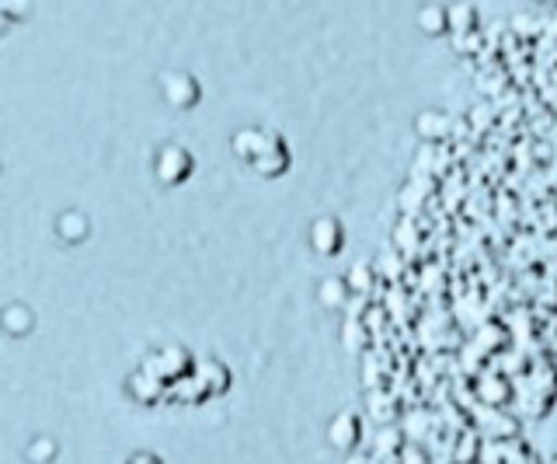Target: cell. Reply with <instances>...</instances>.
<instances>
[{
	"instance_id": "obj_1",
	"label": "cell",
	"mask_w": 557,
	"mask_h": 464,
	"mask_svg": "<svg viewBox=\"0 0 557 464\" xmlns=\"http://www.w3.org/2000/svg\"><path fill=\"white\" fill-rule=\"evenodd\" d=\"M516 416L540 423L550 416V408L557 405V367L554 364H536L530 377L516 381Z\"/></svg>"
},
{
	"instance_id": "obj_2",
	"label": "cell",
	"mask_w": 557,
	"mask_h": 464,
	"mask_svg": "<svg viewBox=\"0 0 557 464\" xmlns=\"http://www.w3.org/2000/svg\"><path fill=\"white\" fill-rule=\"evenodd\" d=\"M199 356L191 353L182 342H168V346H153L139 356V367H144L150 377H157L164 388H174L178 381H185L188 374H196Z\"/></svg>"
},
{
	"instance_id": "obj_3",
	"label": "cell",
	"mask_w": 557,
	"mask_h": 464,
	"mask_svg": "<svg viewBox=\"0 0 557 464\" xmlns=\"http://www.w3.org/2000/svg\"><path fill=\"white\" fill-rule=\"evenodd\" d=\"M191 171H196V158H191V150L182 147V144H164L157 150L153 158V175L161 185L168 188H178L191 179Z\"/></svg>"
},
{
	"instance_id": "obj_4",
	"label": "cell",
	"mask_w": 557,
	"mask_h": 464,
	"mask_svg": "<svg viewBox=\"0 0 557 464\" xmlns=\"http://www.w3.org/2000/svg\"><path fill=\"white\" fill-rule=\"evenodd\" d=\"M157 84H161V95H164L168 106L178 109V112L196 109L202 101V84L196 74H188V71H164L161 77H157Z\"/></svg>"
},
{
	"instance_id": "obj_5",
	"label": "cell",
	"mask_w": 557,
	"mask_h": 464,
	"mask_svg": "<svg viewBox=\"0 0 557 464\" xmlns=\"http://www.w3.org/2000/svg\"><path fill=\"white\" fill-rule=\"evenodd\" d=\"M474 429L484 440H516L522 437V419L512 408H487V405H474Z\"/></svg>"
},
{
	"instance_id": "obj_6",
	"label": "cell",
	"mask_w": 557,
	"mask_h": 464,
	"mask_svg": "<svg viewBox=\"0 0 557 464\" xmlns=\"http://www.w3.org/2000/svg\"><path fill=\"white\" fill-rule=\"evenodd\" d=\"M474 399L478 405H487V408H509L516 402V381L505 377L498 367H492L481 377H474Z\"/></svg>"
},
{
	"instance_id": "obj_7",
	"label": "cell",
	"mask_w": 557,
	"mask_h": 464,
	"mask_svg": "<svg viewBox=\"0 0 557 464\" xmlns=\"http://www.w3.org/2000/svg\"><path fill=\"white\" fill-rule=\"evenodd\" d=\"M327 443L335 447V451H342V454L359 451V443H362V416H359L356 408H345V412H338V416L327 423Z\"/></svg>"
},
{
	"instance_id": "obj_8",
	"label": "cell",
	"mask_w": 557,
	"mask_h": 464,
	"mask_svg": "<svg viewBox=\"0 0 557 464\" xmlns=\"http://www.w3.org/2000/svg\"><path fill=\"white\" fill-rule=\"evenodd\" d=\"M310 248L324 255V259H335L345 252V223L338 217H318L310 223Z\"/></svg>"
},
{
	"instance_id": "obj_9",
	"label": "cell",
	"mask_w": 557,
	"mask_h": 464,
	"mask_svg": "<svg viewBox=\"0 0 557 464\" xmlns=\"http://www.w3.org/2000/svg\"><path fill=\"white\" fill-rule=\"evenodd\" d=\"M289 168H293V150L286 144V136L283 133H272L269 150L251 164V171H255L258 179H283Z\"/></svg>"
},
{
	"instance_id": "obj_10",
	"label": "cell",
	"mask_w": 557,
	"mask_h": 464,
	"mask_svg": "<svg viewBox=\"0 0 557 464\" xmlns=\"http://www.w3.org/2000/svg\"><path fill=\"white\" fill-rule=\"evenodd\" d=\"M405 399H400V391L387 388V391H370V399H366V416L376 419V426H397L405 419Z\"/></svg>"
},
{
	"instance_id": "obj_11",
	"label": "cell",
	"mask_w": 557,
	"mask_h": 464,
	"mask_svg": "<svg viewBox=\"0 0 557 464\" xmlns=\"http://www.w3.org/2000/svg\"><path fill=\"white\" fill-rule=\"evenodd\" d=\"M411 447L408 434H405V426H376V437H373V457L380 464H400V457H405V451Z\"/></svg>"
},
{
	"instance_id": "obj_12",
	"label": "cell",
	"mask_w": 557,
	"mask_h": 464,
	"mask_svg": "<svg viewBox=\"0 0 557 464\" xmlns=\"http://www.w3.org/2000/svg\"><path fill=\"white\" fill-rule=\"evenodd\" d=\"M272 133H275V130H261V126H244V130H237V133L231 136V150H234V158L251 168V164L261 158V154L269 150Z\"/></svg>"
},
{
	"instance_id": "obj_13",
	"label": "cell",
	"mask_w": 557,
	"mask_h": 464,
	"mask_svg": "<svg viewBox=\"0 0 557 464\" xmlns=\"http://www.w3.org/2000/svg\"><path fill=\"white\" fill-rule=\"evenodd\" d=\"M126 394L133 402H139V405H161V402H168V388L157 381V377H150L144 367H136V370H129V377H126Z\"/></svg>"
},
{
	"instance_id": "obj_14",
	"label": "cell",
	"mask_w": 557,
	"mask_h": 464,
	"mask_svg": "<svg viewBox=\"0 0 557 464\" xmlns=\"http://www.w3.org/2000/svg\"><path fill=\"white\" fill-rule=\"evenodd\" d=\"M414 133L422 136L429 147H440V144L453 141V115L443 109H425L414 119Z\"/></svg>"
},
{
	"instance_id": "obj_15",
	"label": "cell",
	"mask_w": 557,
	"mask_h": 464,
	"mask_svg": "<svg viewBox=\"0 0 557 464\" xmlns=\"http://www.w3.org/2000/svg\"><path fill=\"white\" fill-rule=\"evenodd\" d=\"M342 346H345V353H352V356H366V353H373V350H376V335H373L370 325H366V318H359V315H345V325H342Z\"/></svg>"
},
{
	"instance_id": "obj_16",
	"label": "cell",
	"mask_w": 557,
	"mask_h": 464,
	"mask_svg": "<svg viewBox=\"0 0 557 464\" xmlns=\"http://www.w3.org/2000/svg\"><path fill=\"white\" fill-rule=\"evenodd\" d=\"M400 426H405V434H408V440L411 443H429L432 437H435V429H440L443 426V419L440 416H435V412L432 408H408L405 412V419H400Z\"/></svg>"
},
{
	"instance_id": "obj_17",
	"label": "cell",
	"mask_w": 557,
	"mask_h": 464,
	"mask_svg": "<svg viewBox=\"0 0 557 464\" xmlns=\"http://www.w3.org/2000/svg\"><path fill=\"white\" fill-rule=\"evenodd\" d=\"M196 374L202 377V384L213 391V399H220V394H226V391L234 388V370L226 367L223 359H216V356H199Z\"/></svg>"
},
{
	"instance_id": "obj_18",
	"label": "cell",
	"mask_w": 557,
	"mask_h": 464,
	"mask_svg": "<svg viewBox=\"0 0 557 464\" xmlns=\"http://www.w3.org/2000/svg\"><path fill=\"white\" fill-rule=\"evenodd\" d=\"M352 286H348V277H327L321 280L318 286V301L327 312H348V304H352Z\"/></svg>"
},
{
	"instance_id": "obj_19",
	"label": "cell",
	"mask_w": 557,
	"mask_h": 464,
	"mask_svg": "<svg viewBox=\"0 0 557 464\" xmlns=\"http://www.w3.org/2000/svg\"><path fill=\"white\" fill-rule=\"evenodd\" d=\"M209 399H213V391L202 384L199 374H188L185 381L168 388V402H174V405H206Z\"/></svg>"
},
{
	"instance_id": "obj_20",
	"label": "cell",
	"mask_w": 557,
	"mask_h": 464,
	"mask_svg": "<svg viewBox=\"0 0 557 464\" xmlns=\"http://www.w3.org/2000/svg\"><path fill=\"white\" fill-rule=\"evenodd\" d=\"M380 269L376 262H352V269H348V286H352L356 297H376V286H380Z\"/></svg>"
},
{
	"instance_id": "obj_21",
	"label": "cell",
	"mask_w": 557,
	"mask_h": 464,
	"mask_svg": "<svg viewBox=\"0 0 557 464\" xmlns=\"http://www.w3.org/2000/svg\"><path fill=\"white\" fill-rule=\"evenodd\" d=\"M481 451H484V437L478 434V429H463L446 461L449 464H474V461H481Z\"/></svg>"
},
{
	"instance_id": "obj_22",
	"label": "cell",
	"mask_w": 557,
	"mask_h": 464,
	"mask_svg": "<svg viewBox=\"0 0 557 464\" xmlns=\"http://www.w3.org/2000/svg\"><path fill=\"white\" fill-rule=\"evenodd\" d=\"M418 28L425 36H449V4H425L418 11Z\"/></svg>"
},
{
	"instance_id": "obj_23",
	"label": "cell",
	"mask_w": 557,
	"mask_h": 464,
	"mask_svg": "<svg viewBox=\"0 0 557 464\" xmlns=\"http://www.w3.org/2000/svg\"><path fill=\"white\" fill-rule=\"evenodd\" d=\"M481 14L474 4H449V36H463V32H478Z\"/></svg>"
},
{
	"instance_id": "obj_24",
	"label": "cell",
	"mask_w": 557,
	"mask_h": 464,
	"mask_svg": "<svg viewBox=\"0 0 557 464\" xmlns=\"http://www.w3.org/2000/svg\"><path fill=\"white\" fill-rule=\"evenodd\" d=\"M418 217H405L397 223V231H394V248L397 252H405V255H411V252H418V245H422V231H418Z\"/></svg>"
},
{
	"instance_id": "obj_25",
	"label": "cell",
	"mask_w": 557,
	"mask_h": 464,
	"mask_svg": "<svg viewBox=\"0 0 557 464\" xmlns=\"http://www.w3.org/2000/svg\"><path fill=\"white\" fill-rule=\"evenodd\" d=\"M505 464H544V457L536 454V447L530 440H505Z\"/></svg>"
},
{
	"instance_id": "obj_26",
	"label": "cell",
	"mask_w": 557,
	"mask_h": 464,
	"mask_svg": "<svg viewBox=\"0 0 557 464\" xmlns=\"http://www.w3.org/2000/svg\"><path fill=\"white\" fill-rule=\"evenodd\" d=\"M449 42L457 57H484L487 36H484V28H478V32H463V36H449Z\"/></svg>"
},
{
	"instance_id": "obj_27",
	"label": "cell",
	"mask_w": 557,
	"mask_h": 464,
	"mask_svg": "<svg viewBox=\"0 0 557 464\" xmlns=\"http://www.w3.org/2000/svg\"><path fill=\"white\" fill-rule=\"evenodd\" d=\"M57 231H60V237H66V242H81V237H87V231H91V228H87V217L84 213L70 210V213L60 217Z\"/></svg>"
},
{
	"instance_id": "obj_28",
	"label": "cell",
	"mask_w": 557,
	"mask_h": 464,
	"mask_svg": "<svg viewBox=\"0 0 557 464\" xmlns=\"http://www.w3.org/2000/svg\"><path fill=\"white\" fill-rule=\"evenodd\" d=\"M376 269H380V280H383V283H387V280H400V269H405V252L387 248V252L380 255Z\"/></svg>"
},
{
	"instance_id": "obj_29",
	"label": "cell",
	"mask_w": 557,
	"mask_h": 464,
	"mask_svg": "<svg viewBox=\"0 0 557 464\" xmlns=\"http://www.w3.org/2000/svg\"><path fill=\"white\" fill-rule=\"evenodd\" d=\"M345 464H380V461L373 457L370 447H366V451H352V454H345Z\"/></svg>"
},
{
	"instance_id": "obj_30",
	"label": "cell",
	"mask_w": 557,
	"mask_h": 464,
	"mask_svg": "<svg viewBox=\"0 0 557 464\" xmlns=\"http://www.w3.org/2000/svg\"><path fill=\"white\" fill-rule=\"evenodd\" d=\"M126 464H164V461H161V454H153V451H136V454H129Z\"/></svg>"
},
{
	"instance_id": "obj_31",
	"label": "cell",
	"mask_w": 557,
	"mask_h": 464,
	"mask_svg": "<svg viewBox=\"0 0 557 464\" xmlns=\"http://www.w3.org/2000/svg\"><path fill=\"white\" fill-rule=\"evenodd\" d=\"M550 464H557V454H554V461H550Z\"/></svg>"
},
{
	"instance_id": "obj_32",
	"label": "cell",
	"mask_w": 557,
	"mask_h": 464,
	"mask_svg": "<svg viewBox=\"0 0 557 464\" xmlns=\"http://www.w3.org/2000/svg\"><path fill=\"white\" fill-rule=\"evenodd\" d=\"M474 464H481V461H474Z\"/></svg>"
}]
</instances>
